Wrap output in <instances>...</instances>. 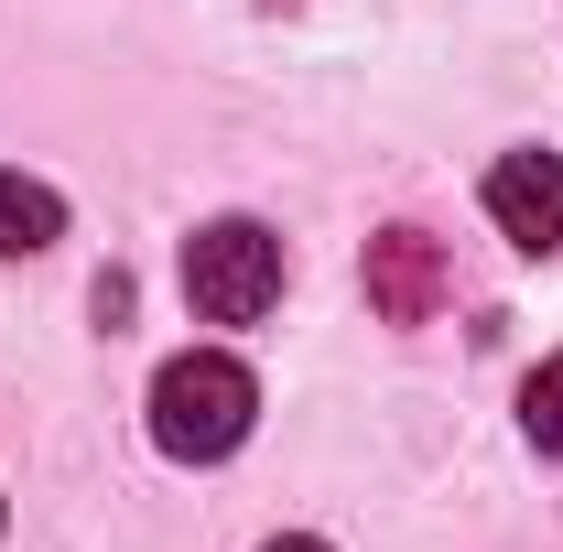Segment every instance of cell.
<instances>
[{"label":"cell","instance_id":"cell-5","mask_svg":"<svg viewBox=\"0 0 563 552\" xmlns=\"http://www.w3.org/2000/svg\"><path fill=\"white\" fill-rule=\"evenodd\" d=\"M66 239V196L33 185V174H0V261H33Z\"/></svg>","mask_w":563,"mask_h":552},{"label":"cell","instance_id":"cell-3","mask_svg":"<svg viewBox=\"0 0 563 552\" xmlns=\"http://www.w3.org/2000/svg\"><path fill=\"white\" fill-rule=\"evenodd\" d=\"M488 217L509 250H563V152H498L488 163Z\"/></svg>","mask_w":563,"mask_h":552},{"label":"cell","instance_id":"cell-4","mask_svg":"<svg viewBox=\"0 0 563 552\" xmlns=\"http://www.w3.org/2000/svg\"><path fill=\"white\" fill-rule=\"evenodd\" d=\"M433 303H444V250H433L422 228H379V239H368V314L433 325Z\"/></svg>","mask_w":563,"mask_h":552},{"label":"cell","instance_id":"cell-1","mask_svg":"<svg viewBox=\"0 0 563 552\" xmlns=\"http://www.w3.org/2000/svg\"><path fill=\"white\" fill-rule=\"evenodd\" d=\"M250 422H261V379H250L239 357H217V346L163 357V379H152V444H163L174 466H217V455H239Z\"/></svg>","mask_w":563,"mask_h":552},{"label":"cell","instance_id":"cell-6","mask_svg":"<svg viewBox=\"0 0 563 552\" xmlns=\"http://www.w3.org/2000/svg\"><path fill=\"white\" fill-rule=\"evenodd\" d=\"M520 433L563 466V357H542V368H531V390H520Z\"/></svg>","mask_w":563,"mask_h":552},{"label":"cell","instance_id":"cell-7","mask_svg":"<svg viewBox=\"0 0 563 552\" xmlns=\"http://www.w3.org/2000/svg\"><path fill=\"white\" fill-rule=\"evenodd\" d=\"M261 552H336V542H303V531H282V542H261Z\"/></svg>","mask_w":563,"mask_h":552},{"label":"cell","instance_id":"cell-2","mask_svg":"<svg viewBox=\"0 0 563 552\" xmlns=\"http://www.w3.org/2000/svg\"><path fill=\"white\" fill-rule=\"evenodd\" d=\"M185 303H196L207 325H261L282 303V239L261 217H207V228L185 239Z\"/></svg>","mask_w":563,"mask_h":552}]
</instances>
